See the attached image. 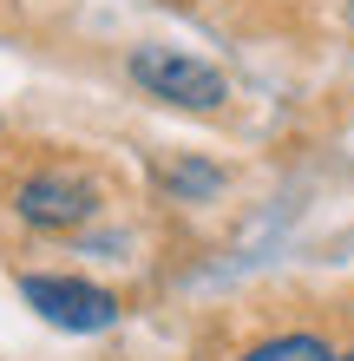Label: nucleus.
<instances>
[{"label": "nucleus", "mask_w": 354, "mask_h": 361, "mask_svg": "<svg viewBox=\"0 0 354 361\" xmlns=\"http://www.w3.org/2000/svg\"><path fill=\"white\" fill-rule=\"evenodd\" d=\"M99 210H106V184H99L86 164H72V158L33 164V171L13 184V217L27 230H39V237H66V230L92 224Z\"/></svg>", "instance_id": "1"}, {"label": "nucleus", "mask_w": 354, "mask_h": 361, "mask_svg": "<svg viewBox=\"0 0 354 361\" xmlns=\"http://www.w3.org/2000/svg\"><path fill=\"white\" fill-rule=\"evenodd\" d=\"M125 73H132L138 92L177 105V112H223V105H230V79H223L210 59L184 53V47H132Z\"/></svg>", "instance_id": "2"}, {"label": "nucleus", "mask_w": 354, "mask_h": 361, "mask_svg": "<svg viewBox=\"0 0 354 361\" xmlns=\"http://www.w3.org/2000/svg\"><path fill=\"white\" fill-rule=\"evenodd\" d=\"M20 295L39 322L66 329V335H99L118 322V295L99 289L92 276H66V269H27L20 276Z\"/></svg>", "instance_id": "3"}, {"label": "nucleus", "mask_w": 354, "mask_h": 361, "mask_svg": "<svg viewBox=\"0 0 354 361\" xmlns=\"http://www.w3.org/2000/svg\"><path fill=\"white\" fill-rule=\"evenodd\" d=\"M236 361H341V348L328 342L322 329H276L263 342H249Z\"/></svg>", "instance_id": "4"}, {"label": "nucleus", "mask_w": 354, "mask_h": 361, "mask_svg": "<svg viewBox=\"0 0 354 361\" xmlns=\"http://www.w3.org/2000/svg\"><path fill=\"white\" fill-rule=\"evenodd\" d=\"M158 178L177 190V197H210V190L223 184L217 164H203V158H171V164H158Z\"/></svg>", "instance_id": "5"}, {"label": "nucleus", "mask_w": 354, "mask_h": 361, "mask_svg": "<svg viewBox=\"0 0 354 361\" xmlns=\"http://www.w3.org/2000/svg\"><path fill=\"white\" fill-rule=\"evenodd\" d=\"M341 361H354V348H348V355H341Z\"/></svg>", "instance_id": "6"}]
</instances>
